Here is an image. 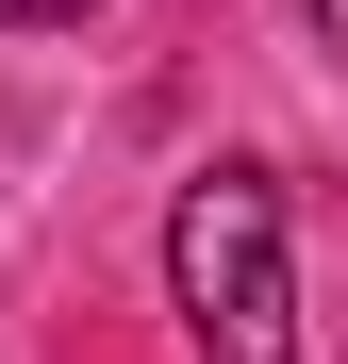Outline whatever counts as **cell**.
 I'll return each mask as SVG.
<instances>
[{
    "label": "cell",
    "instance_id": "7a4b0ae2",
    "mask_svg": "<svg viewBox=\"0 0 348 364\" xmlns=\"http://www.w3.org/2000/svg\"><path fill=\"white\" fill-rule=\"evenodd\" d=\"M50 17H83V0H0V33H50Z\"/></svg>",
    "mask_w": 348,
    "mask_h": 364
},
{
    "label": "cell",
    "instance_id": "6da1fadb",
    "mask_svg": "<svg viewBox=\"0 0 348 364\" xmlns=\"http://www.w3.org/2000/svg\"><path fill=\"white\" fill-rule=\"evenodd\" d=\"M166 298H183L199 364H299V249H282V182L199 166L166 215Z\"/></svg>",
    "mask_w": 348,
    "mask_h": 364
},
{
    "label": "cell",
    "instance_id": "3957f363",
    "mask_svg": "<svg viewBox=\"0 0 348 364\" xmlns=\"http://www.w3.org/2000/svg\"><path fill=\"white\" fill-rule=\"evenodd\" d=\"M299 33H315V50H348V0H299Z\"/></svg>",
    "mask_w": 348,
    "mask_h": 364
}]
</instances>
